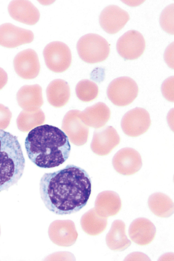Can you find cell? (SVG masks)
<instances>
[{"label":"cell","mask_w":174,"mask_h":261,"mask_svg":"<svg viewBox=\"0 0 174 261\" xmlns=\"http://www.w3.org/2000/svg\"><path fill=\"white\" fill-rule=\"evenodd\" d=\"M129 18L127 12L117 5H110L105 7L101 12L99 22L105 32L114 34L124 26Z\"/></svg>","instance_id":"14"},{"label":"cell","mask_w":174,"mask_h":261,"mask_svg":"<svg viewBox=\"0 0 174 261\" xmlns=\"http://www.w3.org/2000/svg\"><path fill=\"white\" fill-rule=\"evenodd\" d=\"M148 204L151 211L159 217L167 218L173 213V202L167 195L161 192L151 194L148 198Z\"/></svg>","instance_id":"23"},{"label":"cell","mask_w":174,"mask_h":261,"mask_svg":"<svg viewBox=\"0 0 174 261\" xmlns=\"http://www.w3.org/2000/svg\"><path fill=\"white\" fill-rule=\"evenodd\" d=\"M80 224L85 233L90 236H96L105 230L108 221L107 218L99 216L94 208H92L82 216Z\"/></svg>","instance_id":"24"},{"label":"cell","mask_w":174,"mask_h":261,"mask_svg":"<svg viewBox=\"0 0 174 261\" xmlns=\"http://www.w3.org/2000/svg\"><path fill=\"white\" fill-rule=\"evenodd\" d=\"M76 94L81 101L88 102L95 100L99 93L98 86L94 82L85 79L80 80L76 86Z\"/></svg>","instance_id":"26"},{"label":"cell","mask_w":174,"mask_h":261,"mask_svg":"<svg viewBox=\"0 0 174 261\" xmlns=\"http://www.w3.org/2000/svg\"><path fill=\"white\" fill-rule=\"evenodd\" d=\"M156 231L154 224L149 219L143 217L134 219L128 228L131 241L140 246L151 243L155 238Z\"/></svg>","instance_id":"16"},{"label":"cell","mask_w":174,"mask_h":261,"mask_svg":"<svg viewBox=\"0 0 174 261\" xmlns=\"http://www.w3.org/2000/svg\"><path fill=\"white\" fill-rule=\"evenodd\" d=\"M122 202L118 193L107 190L100 192L95 199L94 209L100 216L108 218L119 213Z\"/></svg>","instance_id":"19"},{"label":"cell","mask_w":174,"mask_h":261,"mask_svg":"<svg viewBox=\"0 0 174 261\" xmlns=\"http://www.w3.org/2000/svg\"><path fill=\"white\" fill-rule=\"evenodd\" d=\"M112 164L115 170L120 174L130 176L137 172L142 166L140 154L131 148H124L113 156Z\"/></svg>","instance_id":"11"},{"label":"cell","mask_w":174,"mask_h":261,"mask_svg":"<svg viewBox=\"0 0 174 261\" xmlns=\"http://www.w3.org/2000/svg\"><path fill=\"white\" fill-rule=\"evenodd\" d=\"M25 159L17 137L0 130V192L16 184L23 175Z\"/></svg>","instance_id":"3"},{"label":"cell","mask_w":174,"mask_h":261,"mask_svg":"<svg viewBox=\"0 0 174 261\" xmlns=\"http://www.w3.org/2000/svg\"><path fill=\"white\" fill-rule=\"evenodd\" d=\"M120 137L112 126L103 127L95 130L90 144L92 151L99 156H106L117 146Z\"/></svg>","instance_id":"12"},{"label":"cell","mask_w":174,"mask_h":261,"mask_svg":"<svg viewBox=\"0 0 174 261\" xmlns=\"http://www.w3.org/2000/svg\"><path fill=\"white\" fill-rule=\"evenodd\" d=\"M48 236L55 244L62 247L74 245L78 236L75 223L71 220H56L48 228Z\"/></svg>","instance_id":"10"},{"label":"cell","mask_w":174,"mask_h":261,"mask_svg":"<svg viewBox=\"0 0 174 261\" xmlns=\"http://www.w3.org/2000/svg\"><path fill=\"white\" fill-rule=\"evenodd\" d=\"M146 42L142 34L136 30H129L118 40L116 49L119 54L125 60H135L144 52Z\"/></svg>","instance_id":"9"},{"label":"cell","mask_w":174,"mask_h":261,"mask_svg":"<svg viewBox=\"0 0 174 261\" xmlns=\"http://www.w3.org/2000/svg\"><path fill=\"white\" fill-rule=\"evenodd\" d=\"M160 23L166 32L173 34V5L166 7L161 14Z\"/></svg>","instance_id":"27"},{"label":"cell","mask_w":174,"mask_h":261,"mask_svg":"<svg viewBox=\"0 0 174 261\" xmlns=\"http://www.w3.org/2000/svg\"><path fill=\"white\" fill-rule=\"evenodd\" d=\"M13 64L16 73L23 79H34L40 73L39 57L32 49H26L18 53L14 59Z\"/></svg>","instance_id":"13"},{"label":"cell","mask_w":174,"mask_h":261,"mask_svg":"<svg viewBox=\"0 0 174 261\" xmlns=\"http://www.w3.org/2000/svg\"><path fill=\"white\" fill-rule=\"evenodd\" d=\"M45 120V113L40 108L32 110H23L17 117L16 124L20 131L27 132L42 125Z\"/></svg>","instance_id":"25"},{"label":"cell","mask_w":174,"mask_h":261,"mask_svg":"<svg viewBox=\"0 0 174 261\" xmlns=\"http://www.w3.org/2000/svg\"><path fill=\"white\" fill-rule=\"evenodd\" d=\"M91 180L86 170L73 164L45 173L40 182V193L45 206L57 215L76 213L87 203Z\"/></svg>","instance_id":"1"},{"label":"cell","mask_w":174,"mask_h":261,"mask_svg":"<svg viewBox=\"0 0 174 261\" xmlns=\"http://www.w3.org/2000/svg\"><path fill=\"white\" fill-rule=\"evenodd\" d=\"M1 226H0V236H1Z\"/></svg>","instance_id":"32"},{"label":"cell","mask_w":174,"mask_h":261,"mask_svg":"<svg viewBox=\"0 0 174 261\" xmlns=\"http://www.w3.org/2000/svg\"><path fill=\"white\" fill-rule=\"evenodd\" d=\"M74 255L72 253L68 252H55L54 253H52L49 256H47L44 260H64L63 257H64L65 260H69L67 257H71V256ZM72 257H74V256H72ZM71 258H72L71 257ZM73 260H75L73 258H72Z\"/></svg>","instance_id":"30"},{"label":"cell","mask_w":174,"mask_h":261,"mask_svg":"<svg viewBox=\"0 0 174 261\" xmlns=\"http://www.w3.org/2000/svg\"><path fill=\"white\" fill-rule=\"evenodd\" d=\"M34 38L32 31L18 27L10 23L0 25V45L15 48L31 43Z\"/></svg>","instance_id":"15"},{"label":"cell","mask_w":174,"mask_h":261,"mask_svg":"<svg viewBox=\"0 0 174 261\" xmlns=\"http://www.w3.org/2000/svg\"><path fill=\"white\" fill-rule=\"evenodd\" d=\"M111 117V110L104 103L99 102L86 107L80 113L82 121L87 126L95 129L103 127Z\"/></svg>","instance_id":"18"},{"label":"cell","mask_w":174,"mask_h":261,"mask_svg":"<svg viewBox=\"0 0 174 261\" xmlns=\"http://www.w3.org/2000/svg\"><path fill=\"white\" fill-rule=\"evenodd\" d=\"M78 54L83 61L94 64L102 62L108 57L110 47L102 36L89 33L82 36L77 43Z\"/></svg>","instance_id":"4"},{"label":"cell","mask_w":174,"mask_h":261,"mask_svg":"<svg viewBox=\"0 0 174 261\" xmlns=\"http://www.w3.org/2000/svg\"><path fill=\"white\" fill-rule=\"evenodd\" d=\"M8 82V74L7 72L0 67V90L2 89Z\"/></svg>","instance_id":"31"},{"label":"cell","mask_w":174,"mask_h":261,"mask_svg":"<svg viewBox=\"0 0 174 261\" xmlns=\"http://www.w3.org/2000/svg\"><path fill=\"white\" fill-rule=\"evenodd\" d=\"M81 111L77 109L69 110L64 115L61 128L70 141L80 146L85 144L88 139L89 127L81 120Z\"/></svg>","instance_id":"7"},{"label":"cell","mask_w":174,"mask_h":261,"mask_svg":"<svg viewBox=\"0 0 174 261\" xmlns=\"http://www.w3.org/2000/svg\"><path fill=\"white\" fill-rule=\"evenodd\" d=\"M106 244L112 250L122 251L130 246L131 242L125 233V224L121 220H116L106 237Z\"/></svg>","instance_id":"22"},{"label":"cell","mask_w":174,"mask_h":261,"mask_svg":"<svg viewBox=\"0 0 174 261\" xmlns=\"http://www.w3.org/2000/svg\"><path fill=\"white\" fill-rule=\"evenodd\" d=\"M173 76L166 79L162 83V93L165 98L169 101L173 102Z\"/></svg>","instance_id":"29"},{"label":"cell","mask_w":174,"mask_h":261,"mask_svg":"<svg viewBox=\"0 0 174 261\" xmlns=\"http://www.w3.org/2000/svg\"><path fill=\"white\" fill-rule=\"evenodd\" d=\"M12 118V112L9 108L0 103V130H4L8 128Z\"/></svg>","instance_id":"28"},{"label":"cell","mask_w":174,"mask_h":261,"mask_svg":"<svg viewBox=\"0 0 174 261\" xmlns=\"http://www.w3.org/2000/svg\"><path fill=\"white\" fill-rule=\"evenodd\" d=\"M151 123L148 111L142 107H135L123 115L121 126L123 132L127 136L137 137L147 132Z\"/></svg>","instance_id":"8"},{"label":"cell","mask_w":174,"mask_h":261,"mask_svg":"<svg viewBox=\"0 0 174 261\" xmlns=\"http://www.w3.org/2000/svg\"><path fill=\"white\" fill-rule=\"evenodd\" d=\"M16 100L19 106L23 110L40 108L44 103L42 89L38 84L23 85L18 91Z\"/></svg>","instance_id":"20"},{"label":"cell","mask_w":174,"mask_h":261,"mask_svg":"<svg viewBox=\"0 0 174 261\" xmlns=\"http://www.w3.org/2000/svg\"><path fill=\"white\" fill-rule=\"evenodd\" d=\"M43 56L47 68L55 73H61L71 66L72 53L69 47L60 41L48 44L43 50Z\"/></svg>","instance_id":"6"},{"label":"cell","mask_w":174,"mask_h":261,"mask_svg":"<svg viewBox=\"0 0 174 261\" xmlns=\"http://www.w3.org/2000/svg\"><path fill=\"white\" fill-rule=\"evenodd\" d=\"M8 10L13 19L28 25L35 24L40 19L39 10L28 1H12L9 3Z\"/></svg>","instance_id":"17"},{"label":"cell","mask_w":174,"mask_h":261,"mask_svg":"<svg viewBox=\"0 0 174 261\" xmlns=\"http://www.w3.org/2000/svg\"><path fill=\"white\" fill-rule=\"evenodd\" d=\"M138 87L131 78L122 76L113 79L109 84L107 94L109 99L115 105L125 106L136 98Z\"/></svg>","instance_id":"5"},{"label":"cell","mask_w":174,"mask_h":261,"mask_svg":"<svg viewBox=\"0 0 174 261\" xmlns=\"http://www.w3.org/2000/svg\"><path fill=\"white\" fill-rule=\"evenodd\" d=\"M46 96L49 103L59 108L65 105L71 97V90L68 83L61 79L51 81L46 89Z\"/></svg>","instance_id":"21"},{"label":"cell","mask_w":174,"mask_h":261,"mask_svg":"<svg viewBox=\"0 0 174 261\" xmlns=\"http://www.w3.org/2000/svg\"><path fill=\"white\" fill-rule=\"evenodd\" d=\"M25 147L29 159L44 168L62 164L71 152L69 140L64 132L47 124L38 126L29 132L25 140Z\"/></svg>","instance_id":"2"}]
</instances>
